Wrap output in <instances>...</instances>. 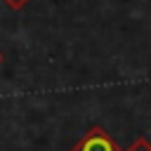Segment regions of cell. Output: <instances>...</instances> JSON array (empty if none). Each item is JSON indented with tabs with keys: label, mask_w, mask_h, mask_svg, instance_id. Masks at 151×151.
Masks as SVG:
<instances>
[{
	"label": "cell",
	"mask_w": 151,
	"mask_h": 151,
	"mask_svg": "<svg viewBox=\"0 0 151 151\" xmlns=\"http://www.w3.org/2000/svg\"><path fill=\"white\" fill-rule=\"evenodd\" d=\"M71 151H120V149H118L116 139H113L104 127L94 125V127H90V130L78 139V144H76Z\"/></svg>",
	"instance_id": "1"
},
{
	"label": "cell",
	"mask_w": 151,
	"mask_h": 151,
	"mask_svg": "<svg viewBox=\"0 0 151 151\" xmlns=\"http://www.w3.org/2000/svg\"><path fill=\"white\" fill-rule=\"evenodd\" d=\"M125 151H151V142H149L146 137H137Z\"/></svg>",
	"instance_id": "2"
},
{
	"label": "cell",
	"mask_w": 151,
	"mask_h": 151,
	"mask_svg": "<svg viewBox=\"0 0 151 151\" xmlns=\"http://www.w3.org/2000/svg\"><path fill=\"white\" fill-rule=\"evenodd\" d=\"M28 2H31V0H2V5H5L7 9H12V12H19V9H24Z\"/></svg>",
	"instance_id": "3"
},
{
	"label": "cell",
	"mask_w": 151,
	"mask_h": 151,
	"mask_svg": "<svg viewBox=\"0 0 151 151\" xmlns=\"http://www.w3.org/2000/svg\"><path fill=\"white\" fill-rule=\"evenodd\" d=\"M2 59H5V57H2V52H0V64H2Z\"/></svg>",
	"instance_id": "4"
}]
</instances>
